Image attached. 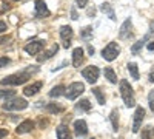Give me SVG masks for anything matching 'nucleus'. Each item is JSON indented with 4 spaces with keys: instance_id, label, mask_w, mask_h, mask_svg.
<instances>
[{
    "instance_id": "obj_34",
    "label": "nucleus",
    "mask_w": 154,
    "mask_h": 139,
    "mask_svg": "<svg viewBox=\"0 0 154 139\" xmlns=\"http://www.w3.org/2000/svg\"><path fill=\"white\" fill-rule=\"evenodd\" d=\"M5 136H8V130L6 128H0V139H3Z\"/></svg>"
},
{
    "instance_id": "obj_39",
    "label": "nucleus",
    "mask_w": 154,
    "mask_h": 139,
    "mask_svg": "<svg viewBox=\"0 0 154 139\" xmlns=\"http://www.w3.org/2000/svg\"><path fill=\"white\" fill-rule=\"evenodd\" d=\"M8 40V37H0V43H3V42H6Z\"/></svg>"
},
{
    "instance_id": "obj_5",
    "label": "nucleus",
    "mask_w": 154,
    "mask_h": 139,
    "mask_svg": "<svg viewBox=\"0 0 154 139\" xmlns=\"http://www.w3.org/2000/svg\"><path fill=\"white\" fill-rule=\"evenodd\" d=\"M85 91V85L82 84V82H72L66 90H65V96L69 99V100H74V99H77L82 93Z\"/></svg>"
},
{
    "instance_id": "obj_32",
    "label": "nucleus",
    "mask_w": 154,
    "mask_h": 139,
    "mask_svg": "<svg viewBox=\"0 0 154 139\" xmlns=\"http://www.w3.org/2000/svg\"><path fill=\"white\" fill-rule=\"evenodd\" d=\"M75 5L79 6V8H86L88 0H75Z\"/></svg>"
},
{
    "instance_id": "obj_21",
    "label": "nucleus",
    "mask_w": 154,
    "mask_h": 139,
    "mask_svg": "<svg viewBox=\"0 0 154 139\" xmlns=\"http://www.w3.org/2000/svg\"><path fill=\"white\" fill-rule=\"evenodd\" d=\"M140 139H154V127L152 125H148V127L142 128Z\"/></svg>"
},
{
    "instance_id": "obj_28",
    "label": "nucleus",
    "mask_w": 154,
    "mask_h": 139,
    "mask_svg": "<svg viewBox=\"0 0 154 139\" xmlns=\"http://www.w3.org/2000/svg\"><path fill=\"white\" fill-rule=\"evenodd\" d=\"M46 110H48V113H53V115H54V113H62L63 111V108L59 107L57 104H48L46 105Z\"/></svg>"
},
{
    "instance_id": "obj_8",
    "label": "nucleus",
    "mask_w": 154,
    "mask_h": 139,
    "mask_svg": "<svg viewBox=\"0 0 154 139\" xmlns=\"http://www.w3.org/2000/svg\"><path fill=\"white\" fill-rule=\"evenodd\" d=\"M60 39L63 40V46L65 48H69L71 46V39H72V28L69 27V25H63V27L60 28Z\"/></svg>"
},
{
    "instance_id": "obj_14",
    "label": "nucleus",
    "mask_w": 154,
    "mask_h": 139,
    "mask_svg": "<svg viewBox=\"0 0 154 139\" xmlns=\"http://www.w3.org/2000/svg\"><path fill=\"white\" fill-rule=\"evenodd\" d=\"M43 87V82H34V84H31V85H28V87H25V90H23V94L25 96H35L38 91H40V88Z\"/></svg>"
},
{
    "instance_id": "obj_36",
    "label": "nucleus",
    "mask_w": 154,
    "mask_h": 139,
    "mask_svg": "<svg viewBox=\"0 0 154 139\" xmlns=\"http://www.w3.org/2000/svg\"><path fill=\"white\" fill-rule=\"evenodd\" d=\"M146 48H148V51H154V40H152V42H149Z\"/></svg>"
},
{
    "instance_id": "obj_16",
    "label": "nucleus",
    "mask_w": 154,
    "mask_h": 139,
    "mask_svg": "<svg viewBox=\"0 0 154 139\" xmlns=\"http://www.w3.org/2000/svg\"><path fill=\"white\" fill-rule=\"evenodd\" d=\"M56 133H57L59 139H72V134H71V131H69V128L66 127V125H59Z\"/></svg>"
},
{
    "instance_id": "obj_12",
    "label": "nucleus",
    "mask_w": 154,
    "mask_h": 139,
    "mask_svg": "<svg viewBox=\"0 0 154 139\" xmlns=\"http://www.w3.org/2000/svg\"><path fill=\"white\" fill-rule=\"evenodd\" d=\"M34 127H35V124L32 122V121H23V122H20L19 125H17V128H16V133L17 134H25V133H29V131H32L34 130Z\"/></svg>"
},
{
    "instance_id": "obj_20",
    "label": "nucleus",
    "mask_w": 154,
    "mask_h": 139,
    "mask_svg": "<svg viewBox=\"0 0 154 139\" xmlns=\"http://www.w3.org/2000/svg\"><path fill=\"white\" fill-rule=\"evenodd\" d=\"M109 121H111V125H112V130L117 131V130H119V111H117V110H112V111H111Z\"/></svg>"
},
{
    "instance_id": "obj_24",
    "label": "nucleus",
    "mask_w": 154,
    "mask_h": 139,
    "mask_svg": "<svg viewBox=\"0 0 154 139\" xmlns=\"http://www.w3.org/2000/svg\"><path fill=\"white\" fill-rule=\"evenodd\" d=\"M93 94L96 96V99H97L99 105H105V94L102 93L100 88H93Z\"/></svg>"
},
{
    "instance_id": "obj_13",
    "label": "nucleus",
    "mask_w": 154,
    "mask_h": 139,
    "mask_svg": "<svg viewBox=\"0 0 154 139\" xmlns=\"http://www.w3.org/2000/svg\"><path fill=\"white\" fill-rule=\"evenodd\" d=\"M74 133H75V136H79V137L86 136V133H88V125H86V122H85L83 119H79V121L74 122Z\"/></svg>"
},
{
    "instance_id": "obj_22",
    "label": "nucleus",
    "mask_w": 154,
    "mask_h": 139,
    "mask_svg": "<svg viewBox=\"0 0 154 139\" xmlns=\"http://www.w3.org/2000/svg\"><path fill=\"white\" fill-rule=\"evenodd\" d=\"M65 90L66 88L63 85H57V87H53V90L49 91V97H59L62 94H65Z\"/></svg>"
},
{
    "instance_id": "obj_30",
    "label": "nucleus",
    "mask_w": 154,
    "mask_h": 139,
    "mask_svg": "<svg viewBox=\"0 0 154 139\" xmlns=\"http://www.w3.org/2000/svg\"><path fill=\"white\" fill-rule=\"evenodd\" d=\"M148 104H149L151 111L154 113V90H151V93L148 94Z\"/></svg>"
},
{
    "instance_id": "obj_1",
    "label": "nucleus",
    "mask_w": 154,
    "mask_h": 139,
    "mask_svg": "<svg viewBox=\"0 0 154 139\" xmlns=\"http://www.w3.org/2000/svg\"><path fill=\"white\" fill-rule=\"evenodd\" d=\"M37 71H38V67H32V68L29 67V68L23 70V71H20L17 74H11V76H8V77H5L2 81V85H12V87L22 85V84H25L29 79V76L32 73H37Z\"/></svg>"
},
{
    "instance_id": "obj_27",
    "label": "nucleus",
    "mask_w": 154,
    "mask_h": 139,
    "mask_svg": "<svg viewBox=\"0 0 154 139\" xmlns=\"http://www.w3.org/2000/svg\"><path fill=\"white\" fill-rule=\"evenodd\" d=\"M143 43H145V39H143V40L136 42V43L131 46V53H133V54H139V53H140V49L143 48Z\"/></svg>"
},
{
    "instance_id": "obj_33",
    "label": "nucleus",
    "mask_w": 154,
    "mask_h": 139,
    "mask_svg": "<svg viewBox=\"0 0 154 139\" xmlns=\"http://www.w3.org/2000/svg\"><path fill=\"white\" fill-rule=\"evenodd\" d=\"M8 30V27H6V23L3 22V20H0V34H2V33H5Z\"/></svg>"
},
{
    "instance_id": "obj_38",
    "label": "nucleus",
    "mask_w": 154,
    "mask_h": 139,
    "mask_svg": "<svg viewBox=\"0 0 154 139\" xmlns=\"http://www.w3.org/2000/svg\"><path fill=\"white\" fill-rule=\"evenodd\" d=\"M96 14V9L93 8V9H88V16H94Z\"/></svg>"
},
{
    "instance_id": "obj_25",
    "label": "nucleus",
    "mask_w": 154,
    "mask_h": 139,
    "mask_svg": "<svg viewBox=\"0 0 154 139\" xmlns=\"http://www.w3.org/2000/svg\"><path fill=\"white\" fill-rule=\"evenodd\" d=\"M75 108L80 110V111H89V110H91V104H89L88 99H82L80 102L75 105Z\"/></svg>"
},
{
    "instance_id": "obj_37",
    "label": "nucleus",
    "mask_w": 154,
    "mask_h": 139,
    "mask_svg": "<svg viewBox=\"0 0 154 139\" xmlns=\"http://www.w3.org/2000/svg\"><path fill=\"white\" fill-rule=\"evenodd\" d=\"M149 82H154V68L149 71Z\"/></svg>"
},
{
    "instance_id": "obj_3",
    "label": "nucleus",
    "mask_w": 154,
    "mask_h": 139,
    "mask_svg": "<svg viewBox=\"0 0 154 139\" xmlns=\"http://www.w3.org/2000/svg\"><path fill=\"white\" fill-rule=\"evenodd\" d=\"M119 54H120V46L117 45V42H109L103 49H102V57L108 62L116 60Z\"/></svg>"
},
{
    "instance_id": "obj_9",
    "label": "nucleus",
    "mask_w": 154,
    "mask_h": 139,
    "mask_svg": "<svg viewBox=\"0 0 154 139\" xmlns=\"http://www.w3.org/2000/svg\"><path fill=\"white\" fill-rule=\"evenodd\" d=\"M43 46H45V42L43 40H32V42L25 45V51H26L28 54L35 56V54H38V53L42 51Z\"/></svg>"
},
{
    "instance_id": "obj_29",
    "label": "nucleus",
    "mask_w": 154,
    "mask_h": 139,
    "mask_svg": "<svg viewBox=\"0 0 154 139\" xmlns=\"http://www.w3.org/2000/svg\"><path fill=\"white\" fill-rule=\"evenodd\" d=\"M14 90H0V99H8L14 96Z\"/></svg>"
},
{
    "instance_id": "obj_41",
    "label": "nucleus",
    "mask_w": 154,
    "mask_h": 139,
    "mask_svg": "<svg viewBox=\"0 0 154 139\" xmlns=\"http://www.w3.org/2000/svg\"><path fill=\"white\" fill-rule=\"evenodd\" d=\"M14 2H20V0H14Z\"/></svg>"
},
{
    "instance_id": "obj_18",
    "label": "nucleus",
    "mask_w": 154,
    "mask_h": 139,
    "mask_svg": "<svg viewBox=\"0 0 154 139\" xmlns=\"http://www.w3.org/2000/svg\"><path fill=\"white\" fill-rule=\"evenodd\" d=\"M100 11L103 12V14H108V17H109L111 20H116L114 9H112V6H111L108 2H105V3H102V5H100Z\"/></svg>"
},
{
    "instance_id": "obj_23",
    "label": "nucleus",
    "mask_w": 154,
    "mask_h": 139,
    "mask_svg": "<svg viewBox=\"0 0 154 139\" xmlns=\"http://www.w3.org/2000/svg\"><path fill=\"white\" fill-rule=\"evenodd\" d=\"M128 71H130L131 77L134 81H139V68H137V65L134 64V62H130V64H128Z\"/></svg>"
},
{
    "instance_id": "obj_35",
    "label": "nucleus",
    "mask_w": 154,
    "mask_h": 139,
    "mask_svg": "<svg viewBox=\"0 0 154 139\" xmlns=\"http://www.w3.org/2000/svg\"><path fill=\"white\" fill-rule=\"evenodd\" d=\"M71 19H72V20H77V19H79V16H77V12H75L74 8L71 9Z\"/></svg>"
},
{
    "instance_id": "obj_10",
    "label": "nucleus",
    "mask_w": 154,
    "mask_h": 139,
    "mask_svg": "<svg viewBox=\"0 0 154 139\" xmlns=\"http://www.w3.org/2000/svg\"><path fill=\"white\" fill-rule=\"evenodd\" d=\"M133 22L131 19H126L123 23H122V27H120V31H119V37L122 40H126V39H130V37L133 36Z\"/></svg>"
},
{
    "instance_id": "obj_15",
    "label": "nucleus",
    "mask_w": 154,
    "mask_h": 139,
    "mask_svg": "<svg viewBox=\"0 0 154 139\" xmlns=\"http://www.w3.org/2000/svg\"><path fill=\"white\" fill-rule=\"evenodd\" d=\"M83 62V48H74L72 51V65L74 67H80V64Z\"/></svg>"
},
{
    "instance_id": "obj_19",
    "label": "nucleus",
    "mask_w": 154,
    "mask_h": 139,
    "mask_svg": "<svg viewBox=\"0 0 154 139\" xmlns=\"http://www.w3.org/2000/svg\"><path fill=\"white\" fill-rule=\"evenodd\" d=\"M103 74H105V79H108L111 84H117V74L114 73V70L111 67H106L103 70Z\"/></svg>"
},
{
    "instance_id": "obj_26",
    "label": "nucleus",
    "mask_w": 154,
    "mask_h": 139,
    "mask_svg": "<svg viewBox=\"0 0 154 139\" xmlns=\"http://www.w3.org/2000/svg\"><path fill=\"white\" fill-rule=\"evenodd\" d=\"M80 37L83 40H89L93 37V27H85L80 33Z\"/></svg>"
},
{
    "instance_id": "obj_6",
    "label": "nucleus",
    "mask_w": 154,
    "mask_h": 139,
    "mask_svg": "<svg viewBox=\"0 0 154 139\" xmlns=\"http://www.w3.org/2000/svg\"><path fill=\"white\" fill-rule=\"evenodd\" d=\"M99 74H100V71H99V68L94 67V65L86 67V68H83V71H82V76L86 79L88 84H96L97 79H99Z\"/></svg>"
},
{
    "instance_id": "obj_40",
    "label": "nucleus",
    "mask_w": 154,
    "mask_h": 139,
    "mask_svg": "<svg viewBox=\"0 0 154 139\" xmlns=\"http://www.w3.org/2000/svg\"><path fill=\"white\" fill-rule=\"evenodd\" d=\"M88 51L91 53V56H93V54H94V48H93V46H89V48H88Z\"/></svg>"
},
{
    "instance_id": "obj_7",
    "label": "nucleus",
    "mask_w": 154,
    "mask_h": 139,
    "mask_svg": "<svg viewBox=\"0 0 154 139\" xmlns=\"http://www.w3.org/2000/svg\"><path fill=\"white\" fill-rule=\"evenodd\" d=\"M143 118H145V110L142 107H137L136 111H134V119H133V133H139L140 131Z\"/></svg>"
},
{
    "instance_id": "obj_31",
    "label": "nucleus",
    "mask_w": 154,
    "mask_h": 139,
    "mask_svg": "<svg viewBox=\"0 0 154 139\" xmlns=\"http://www.w3.org/2000/svg\"><path fill=\"white\" fill-rule=\"evenodd\" d=\"M9 57H0V68H3L6 65H9Z\"/></svg>"
},
{
    "instance_id": "obj_2",
    "label": "nucleus",
    "mask_w": 154,
    "mask_h": 139,
    "mask_svg": "<svg viewBox=\"0 0 154 139\" xmlns=\"http://www.w3.org/2000/svg\"><path fill=\"white\" fill-rule=\"evenodd\" d=\"M120 96L123 99V104L126 107H134L136 105V97H134V91L133 87L130 85L128 81H120Z\"/></svg>"
},
{
    "instance_id": "obj_17",
    "label": "nucleus",
    "mask_w": 154,
    "mask_h": 139,
    "mask_svg": "<svg viewBox=\"0 0 154 139\" xmlns=\"http://www.w3.org/2000/svg\"><path fill=\"white\" fill-rule=\"evenodd\" d=\"M57 49H59V46L57 45H54L51 49H48V51H45L43 53V56H37V62H45V60H48V59H51L56 53H57Z\"/></svg>"
},
{
    "instance_id": "obj_4",
    "label": "nucleus",
    "mask_w": 154,
    "mask_h": 139,
    "mask_svg": "<svg viewBox=\"0 0 154 139\" xmlns=\"http://www.w3.org/2000/svg\"><path fill=\"white\" fill-rule=\"evenodd\" d=\"M26 107H28V102L22 97L9 99L3 104V110H6V111H20V110H25Z\"/></svg>"
},
{
    "instance_id": "obj_11",
    "label": "nucleus",
    "mask_w": 154,
    "mask_h": 139,
    "mask_svg": "<svg viewBox=\"0 0 154 139\" xmlns=\"http://www.w3.org/2000/svg\"><path fill=\"white\" fill-rule=\"evenodd\" d=\"M49 16V9L46 6V3L43 0H37L35 2V17L42 19V17H48Z\"/></svg>"
}]
</instances>
